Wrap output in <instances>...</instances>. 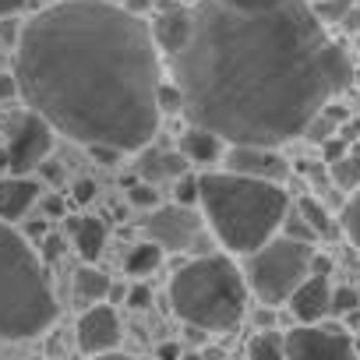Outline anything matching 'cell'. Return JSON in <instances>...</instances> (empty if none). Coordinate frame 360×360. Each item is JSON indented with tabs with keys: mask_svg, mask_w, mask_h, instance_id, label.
I'll return each mask as SVG.
<instances>
[{
	"mask_svg": "<svg viewBox=\"0 0 360 360\" xmlns=\"http://www.w3.org/2000/svg\"><path fill=\"white\" fill-rule=\"evenodd\" d=\"M145 233L152 237V244L162 251H188L198 233H202V219L188 209V205H155L152 216L145 219Z\"/></svg>",
	"mask_w": 360,
	"mask_h": 360,
	"instance_id": "obj_9",
	"label": "cell"
},
{
	"mask_svg": "<svg viewBox=\"0 0 360 360\" xmlns=\"http://www.w3.org/2000/svg\"><path fill=\"white\" fill-rule=\"evenodd\" d=\"M29 0H0V18H15L18 11H25Z\"/></svg>",
	"mask_w": 360,
	"mask_h": 360,
	"instance_id": "obj_36",
	"label": "cell"
},
{
	"mask_svg": "<svg viewBox=\"0 0 360 360\" xmlns=\"http://www.w3.org/2000/svg\"><path fill=\"white\" fill-rule=\"evenodd\" d=\"M75 293L82 297V300H103L106 293H110V276H103L99 269H92V265H82L78 269V276H75Z\"/></svg>",
	"mask_w": 360,
	"mask_h": 360,
	"instance_id": "obj_19",
	"label": "cell"
},
{
	"mask_svg": "<svg viewBox=\"0 0 360 360\" xmlns=\"http://www.w3.org/2000/svg\"><path fill=\"white\" fill-rule=\"evenodd\" d=\"M346 22H353V29L360 32V15H353V18H346Z\"/></svg>",
	"mask_w": 360,
	"mask_h": 360,
	"instance_id": "obj_43",
	"label": "cell"
},
{
	"mask_svg": "<svg viewBox=\"0 0 360 360\" xmlns=\"http://www.w3.org/2000/svg\"><path fill=\"white\" fill-rule=\"evenodd\" d=\"M148 36H152V46L155 50H166L169 57L184 50L188 36H191V8L184 4H166L152 25H148Z\"/></svg>",
	"mask_w": 360,
	"mask_h": 360,
	"instance_id": "obj_12",
	"label": "cell"
},
{
	"mask_svg": "<svg viewBox=\"0 0 360 360\" xmlns=\"http://www.w3.org/2000/svg\"><path fill=\"white\" fill-rule=\"evenodd\" d=\"M180 155H184L188 162H216L223 155V141L202 127H188L184 134H180Z\"/></svg>",
	"mask_w": 360,
	"mask_h": 360,
	"instance_id": "obj_16",
	"label": "cell"
},
{
	"mask_svg": "<svg viewBox=\"0 0 360 360\" xmlns=\"http://www.w3.org/2000/svg\"><path fill=\"white\" fill-rule=\"evenodd\" d=\"M155 360H180V346L176 342H159L155 346Z\"/></svg>",
	"mask_w": 360,
	"mask_h": 360,
	"instance_id": "obj_37",
	"label": "cell"
},
{
	"mask_svg": "<svg viewBox=\"0 0 360 360\" xmlns=\"http://www.w3.org/2000/svg\"><path fill=\"white\" fill-rule=\"evenodd\" d=\"M18 36H22V25L15 18L0 22V43H4V46H18Z\"/></svg>",
	"mask_w": 360,
	"mask_h": 360,
	"instance_id": "obj_31",
	"label": "cell"
},
{
	"mask_svg": "<svg viewBox=\"0 0 360 360\" xmlns=\"http://www.w3.org/2000/svg\"><path fill=\"white\" fill-rule=\"evenodd\" d=\"M92 198H96V180H89V176L78 180V184H75V202L85 205V202H92Z\"/></svg>",
	"mask_w": 360,
	"mask_h": 360,
	"instance_id": "obj_34",
	"label": "cell"
},
{
	"mask_svg": "<svg viewBox=\"0 0 360 360\" xmlns=\"http://www.w3.org/2000/svg\"><path fill=\"white\" fill-rule=\"evenodd\" d=\"M127 307H134V311H145V307H152V290L148 286H131L127 290Z\"/></svg>",
	"mask_w": 360,
	"mask_h": 360,
	"instance_id": "obj_30",
	"label": "cell"
},
{
	"mask_svg": "<svg viewBox=\"0 0 360 360\" xmlns=\"http://www.w3.org/2000/svg\"><path fill=\"white\" fill-rule=\"evenodd\" d=\"M328 166H332L335 188H342V191H356L360 188V152H346L342 159H335Z\"/></svg>",
	"mask_w": 360,
	"mask_h": 360,
	"instance_id": "obj_21",
	"label": "cell"
},
{
	"mask_svg": "<svg viewBox=\"0 0 360 360\" xmlns=\"http://www.w3.org/2000/svg\"><path fill=\"white\" fill-rule=\"evenodd\" d=\"M159 258H162V251H159L155 244H138V248H131L124 269H127L131 276H145V272H152V269L159 265Z\"/></svg>",
	"mask_w": 360,
	"mask_h": 360,
	"instance_id": "obj_22",
	"label": "cell"
},
{
	"mask_svg": "<svg viewBox=\"0 0 360 360\" xmlns=\"http://www.w3.org/2000/svg\"><path fill=\"white\" fill-rule=\"evenodd\" d=\"M50 148H53V127L39 117V113H25L15 127H11V138H8V166L18 173V176H25L29 169H36L39 162H46V155H50Z\"/></svg>",
	"mask_w": 360,
	"mask_h": 360,
	"instance_id": "obj_8",
	"label": "cell"
},
{
	"mask_svg": "<svg viewBox=\"0 0 360 360\" xmlns=\"http://www.w3.org/2000/svg\"><path fill=\"white\" fill-rule=\"evenodd\" d=\"M325 145V162H335V159H342L346 152H349V141L346 138H328V141H321Z\"/></svg>",
	"mask_w": 360,
	"mask_h": 360,
	"instance_id": "obj_32",
	"label": "cell"
},
{
	"mask_svg": "<svg viewBox=\"0 0 360 360\" xmlns=\"http://www.w3.org/2000/svg\"><path fill=\"white\" fill-rule=\"evenodd\" d=\"M103 244H106V226L99 219H78L75 223V248L85 262H96L103 255Z\"/></svg>",
	"mask_w": 360,
	"mask_h": 360,
	"instance_id": "obj_17",
	"label": "cell"
},
{
	"mask_svg": "<svg viewBox=\"0 0 360 360\" xmlns=\"http://www.w3.org/2000/svg\"><path fill=\"white\" fill-rule=\"evenodd\" d=\"M226 173L279 184V180H286V173H290V162L276 148H265V145H230V152H226Z\"/></svg>",
	"mask_w": 360,
	"mask_h": 360,
	"instance_id": "obj_10",
	"label": "cell"
},
{
	"mask_svg": "<svg viewBox=\"0 0 360 360\" xmlns=\"http://www.w3.org/2000/svg\"><path fill=\"white\" fill-rule=\"evenodd\" d=\"M57 318L50 279L18 230L0 219V342L46 332Z\"/></svg>",
	"mask_w": 360,
	"mask_h": 360,
	"instance_id": "obj_4",
	"label": "cell"
},
{
	"mask_svg": "<svg viewBox=\"0 0 360 360\" xmlns=\"http://www.w3.org/2000/svg\"><path fill=\"white\" fill-rule=\"evenodd\" d=\"M0 71H8V57L4 53H0Z\"/></svg>",
	"mask_w": 360,
	"mask_h": 360,
	"instance_id": "obj_44",
	"label": "cell"
},
{
	"mask_svg": "<svg viewBox=\"0 0 360 360\" xmlns=\"http://www.w3.org/2000/svg\"><path fill=\"white\" fill-rule=\"evenodd\" d=\"M89 152H92V159H99L103 166H113L124 152H117V148H110V145H89Z\"/></svg>",
	"mask_w": 360,
	"mask_h": 360,
	"instance_id": "obj_33",
	"label": "cell"
},
{
	"mask_svg": "<svg viewBox=\"0 0 360 360\" xmlns=\"http://www.w3.org/2000/svg\"><path fill=\"white\" fill-rule=\"evenodd\" d=\"M248 360H286V346L279 332H258L248 342Z\"/></svg>",
	"mask_w": 360,
	"mask_h": 360,
	"instance_id": "obj_20",
	"label": "cell"
},
{
	"mask_svg": "<svg viewBox=\"0 0 360 360\" xmlns=\"http://www.w3.org/2000/svg\"><path fill=\"white\" fill-rule=\"evenodd\" d=\"M297 216L311 226L314 237H332V233H335V223H332L328 209H325L318 198H300V202H297Z\"/></svg>",
	"mask_w": 360,
	"mask_h": 360,
	"instance_id": "obj_18",
	"label": "cell"
},
{
	"mask_svg": "<svg viewBox=\"0 0 360 360\" xmlns=\"http://www.w3.org/2000/svg\"><path fill=\"white\" fill-rule=\"evenodd\" d=\"M29 360H46V356H29Z\"/></svg>",
	"mask_w": 360,
	"mask_h": 360,
	"instance_id": "obj_46",
	"label": "cell"
},
{
	"mask_svg": "<svg viewBox=\"0 0 360 360\" xmlns=\"http://www.w3.org/2000/svg\"><path fill=\"white\" fill-rule=\"evenodd\" d=\"M138 173L145 184H155V180H176L188 173V159L180 152H166V148H145L138 155Z\"/></svg>",
	"mask_w": 360,
	"mask_h": 360,
	"instance_id": "obj_14",
	"label": "cell"
},
{
	"mask_svg": "<svg viewBox=\"0 0 360 360\" xmlns=\"http://www.w3.org/2000/svg\"><path fill=\"white\" fill-rule=\"evenodd\" d=\"M96 360H134V356H127V353H117V349H110V353H99Z\"/></svg>",
	"mask_w": 360,
	"mask_h": 360,
	"instance_id": "obj_40",
	"label": "cell"
},
{
	"mask_svg": "<svg viewBox=\"0 0 360 360\" xmlns=\"http://www.w3.org/2000/svg\"><path fill=\"white\" fill-rule=\"evenodd\" d=\"M180 360H202V353H180Z\"/></svg>",
	"mask_w": 360,
	"mask_h": 360,
	"instance_id": "obj_42",
	"label": "cell"
},
{
	"mask_svg": "<svg viewBox=\"0 0 360 360\" xmlns=\"http://www.w3.org/2000/svg\"><path fill=\"white\" fill-rule=\"evenodd\" d=\"M356 304H360V293L349 290V286H339V290H332L328 311H332V314H346V311H356Z\"/></svg>",
	"mask_w": 360,
	"mask_h": 360,
	"instance_id": "obj_27",
	"label": "cell"
},
{
	"mask_svg": "<svg viewBox=\"0 0 360 360\" xmlns=\"http://www.w3.org/2000/svg\"><path fill=\"white\" fill-rule=\"evenodd\" d=\"M155 106H159V113H180V110H184L180 89H176V85H162V82H159V89H155Z\"/></svg>",
	"mask_w": 360,
	"mask_h": 360,
	"instance_id": "obj_26",
	"label": "cell"
},
{
	"mask_svg": "<svg viewBox=\"0 0 360 360\" xmlns=\"http://www.w3.org/2000/svg\"><path fill=\"white\" fill-rule=\"evenodd\" d=\"M349 8H353V0H318L314 15L321 22H342V18H349Z\"/></svg>",
	"mask_w": 360,
	"mask_h": 360,
	"instance_id": "obj_25",
	"label": "cell"
},
{
	"mask_svg": "<svg viewBox=\"0 0 360 360\" xmlns=\"http://www.w3.org/2000/svg\"><path fill=\"white\" fill-rule=\"evenodd\" d=\"M39 166L46 169V180H60V176H64V169H60V166H53V162H39Z\"/></svg>",
	"mask_w": 360,
	"mask_h": 360,
	"instance_id": "obj_39",
	"label": "cell"
},
{
	"mask_svg": "<svg viewBox=\"0 0 360 360\" xmlns=\"http://www.w3.org/2000/svg\"><path fill=\"white\" fill-rule=\"evenodd\" d=\"M279 230H283V237H290V240H304V244L318 240V237L311 233V226L297 216V209H293V212H286V219H283V226H279Z\"/></svg>",
	"mask_w": 360,
	"mask_h": 360,
	"instance_id": "obj_24",
	"label": "cell"
},
{
	"mask_svg": "<svg viewBox=\"0 0 360 360\" xmlns=\"http://www.w3.org/2000/svg\"><path fill=\"white\" fill-rule=\"evenodd\" d=\"M198 202V176L184 173L176 176V205H195Z\"/></svg>",
	"mask_w": 360,
	"mask_h": 360,
	"instance_id": "obj_28",
	"label": "cell"
},
{
	"mask_svg": "<svg viewBox=\"0 0 360 360\" xmlns=\"http://www.w3.org/2000/svg\"><path fill=\"white\" fill-rule=\"evenodd\" d=\"M18 96V82L11 71H0V99H15Z\"/></svg>",
	"mask_w": 360,
	"mask_h": 360,
	"instance_id": "obj_35",
	"label": "cell"
},
{
	"mask_svg": "<svg viewBox=\"0 0 360 360\" xmlns=\"http://www.w3.org/2000/svg\"><path fill=\"white\" fill-rule=\"evenodd\" d=\"M169 304L180 321L205 332H226L244 318L248 286L237 265L223 255H205L180 269L169 283Z\"/></svg>",
	"mask_w": 360,
	"mask_h": 360,
	"instance_id": "obj_5",
	"label": "cell"
},
{
	"mask_svg": "<svg viewBox=\"0 0 360 360\" xmlns=\"http://www.w3.org/2000/svg\"><path fill=\"white\" fill-rule=\"evenodd\" d=\"M11 75L32 113L82 145L138 152L159 127V50L106 0H57L29 18Z\"/></svg>",
	"mask_w": 360,
	"mask_h": 360,
	"instance_id": "obj_2",
	"label": "cell"
},
{
	"mask_svg": "<svg viewBox=\"0 0 360 360\" xmlns=\"http://www.w3.org/2000/svg\"><path fill=\"white\" fill-rule=\"evenodd\" d=\"M169 60L180 113L230 145L293 141L353 82L346 50L307 0H198Z\"/></svg>",
	"mask_w": 360,
	"mask_h": 360,
	"instance_id": "obj_1",
	"label": "cell"
},
{
	"mask_svg": "<svg viewBox=\"0 0 360 360\" xmlns=\"http://www.w3.org/2000/svg\"><path fill=\"white\" fill-rule=\"evenodd\" d=\"M342 230H346V237L353 240V248L360 251V188H356V195L346 202V209H342Z\"/></svg>",
	"mask_w": 360,
	"mask_h": 360,
	"instance_id": "obj_23",
	"label": "cell"
},
{
	"mask_svg": "<svg viewBox=\"0 0 360 360\" xmlns=\"http://www.w3.org/2000/svg\"><path fill=\"white\" fill-rule=\"evenodd\" d=\"M353 82H356V89H360V71H353Z\"/></svg>",
	"mask_w": 360,
	"mask_h": 360,
	"instance_id": "obj_45",
	"label": "cell"
},
{
	"mask_svg": "<svg viewBox=\"0 0 360 360\" xmlns=\"http://www.w3.org/2000/svg\"><path fill=\"white\" fill-rule=\"evenodd\" d=\"M286 360H360L353 339L335 325H300L283 335Z\"/></svg>",
	"mask_w": 360,
	"mask_h": 360,
	"instance_id": "obj_7",
	"label": "cell"
},
{
	"mask_svg": "<svg viewBox=\"0 0 360 360\" xmlns=\"http://www.w3.org/2000/svg\"><path fill=\"white\" fill-rule=\"evenodd\" d=\"M75 332H78V346H82L85 353L99 356V353L117 349V342H120V318H117L113 307L96 304V307H89V311L78 318V328H75Z\"/></svg>",
	"mask_w": 360,
	"mask_h": 360,
	"instance_id": "obj_11",
	"label": "cell"
},
{
	"mask_svg": "<svg viewBox=\"0 0 360 360\" xmlns=\"http://www.w3.org/2000/svg\"><path fill=\"white\" fill-rule=\"evenodd\" d=\"M39 198V184L29 176H8L0 180V219H18L25 216V209Z\"/></svg>",
	"mask_w": 360,
	"mask_h": 360,
	"instance_id": "obj_15",
	"label": "cell"
},
{
	"mask_svg": "<svg viewBox=\"0 0 360 360\" xmlns=\"http://www.w3.org/2000/svg\"><path fill=\"white\" fill-rule=\"evenodd\" d=\"M311 258H314V248L304 240L272 237L269 244H262L248 262V279H251L255 297L269 307L286 304L290 293L311 276Z\"/></svg>",
	"mask_w": 360,
	"mask_h": 360,
	"instance_id": "obj_6",
	"label": "cell"
},
{
	"mask_svg": "<svg viewBox=\"0 0 360 360\" xmlns=\"http://www.w3.org/2000/svg\"><path fill=\"white\" fill-rule=\"evenodd\" d=\"M328 300H332V286L328 276H307L293 293H290V311L297 321L304 325H318L328 314Z\"/></svg>",
	"mask_w": 360,
	"mask_h": 360,
	"instance_id": "obj_13",
	"label": "cell"
},
{
	"mask_svg": "<svg viewBox=\"0 0 360 360\" xmlns=\"http://www.w3.org/2000/svg\"><path fill=\"white\" fill-rule=\"evenodd\" d=\"M127 198H131V205H145V209H155V191H152V184H134V188L127 191Z\"/></svg>",
	"mask_w": 360,
	"mask_h": 360,
	"instance_id": "obj_29",
	"label": "cell"
},
{
	"mask_svg": "<svg viewBox=\"0 0 360 360\" xmlns=\"http://www.w3.org/2000/svg\"><path fill=\"white\" fill-rule=\"evenodd\" d=\"M46 209H50V216H60V212H64V202H60V198H53Z\"/></svg>",
	"mask_w": 360,
	"mask_h": 360,
	"instance_id": "obj_41",
	"label": "cell"
},
{
	"mask_svg": "<svg viewBox=\"0 0 360 360\" xmlns=\"http://www.w3.org/2000/svg\"><path fill=\"white\" fill-rule=\"evenodd\" d=\"M148 8H152V0H127V8H124V11H131L134 18H141Z\"/></svg>",
	"mask_w": 360,
	"mask_h": 360,
	"instance_id": "obj_38",
	"label": "cell"
},
{
	"mask_svg": "<svg viewBox=\"0 0 360 360\" xmlns=\"http://www.w3.org/2000/svg\"><path fill=\"white\" fill-rule=\"evenodd\" d=\"M198 202L205 209L212 233L233 255H255L279 233L290 212V198L279 184L237 173H202Z\"/></svg>",
	"mask_w": 360,
	"mask_h": 360,
	"instance_id": "obj_3",
	"label": "cell"
}]
</instances>
